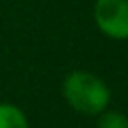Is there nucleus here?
Listing matches in <instances>:
<instances>
[{
    "mask_svg": "<svg viewBox=\"0 0 128 128\" xmlns=\"http://www.w3.org/2000/svg\"><path fill=\"white\" fill-rule=\"evenodd\" d=\"M64 100L84 116H98L110 104V88L106 82L86 70L70 72L62 82Z\"/></svg>",
    "mask_w": 128,
    "mask_h": 128,
    "instance_id": "obj_1",
    "label": "nucleus"
},
{
    "mask_svg": "<svg viewBox=\"0 0 128 128\" xmlns=\"http://www.w3.org/2000/svg\"><path fill=\"white\" fill-rule=\"evenodd\" d=\"M98 128H128V118L116 110H104L98 114Z\"/></svg>",
    "mask_w": 128,
    "mask_h": 128,
    "instance_id": "obj_4",
    "label": "nucleus"
},
{
    "mask_svg": "<svg viewBox=\"0 0 128 128\" xmlns=\"http://www.w3.org/2000/svg\"><path fill=\"white\" fill-rule=\"evenodd\" d=\"M94 20L102 34L128 40V0H96Z\"/></svg>",
    "mask_w": 128,
    "mask_h": 128,
    "instance_id": "obj_2",
    "label": "nucleus"
},
{
    "mask_svg": "<svg viewBox=\"0 0 128 128\" xmlns=\"http://www.w3.org/2000/svg\"><path fill=\"white\" fill-rule=\"evenodd\" d=\"M0 128H30L26 114L8 102L0 104Z\"/></svg>",
    "mask_w": 128,
    "mask_h": 128,
    "instance_id": "obj_3",
    "label": "nucleus"
}]
</instances>
